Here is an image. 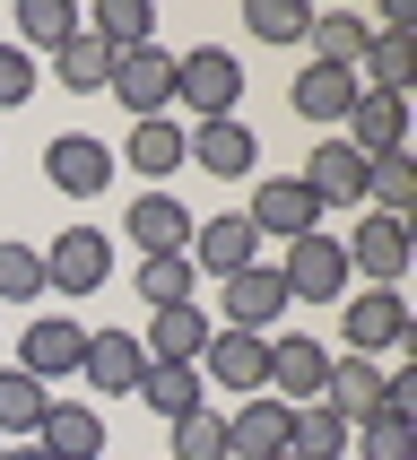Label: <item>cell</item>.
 <instances>
[{
	"label": "cell",
	"mask_w": 417,
	"mask_h": 460,
	"mask_svg": "<svg viewBox=\"0 0 417 460\" xmlns=\"http://www.w3.org/2000/svg\"><path fill=\"white\" fill-rule=\"evenodd\" d=\"M52 78H61V87H70V96H87V87H104V78H113V52H104L96 35H87V26H78L70 44L52 52Z\"/></svg>",
	"instance_id": "31"
},
{
	"label": "cell",
	"mask_w": 417,
	"mask_h": 460,
	"mask_svg": "<svg viewBox=\"0 0 417 460\" xmlns=\"http://www.w3.org/2000/svg\"><path fill=\"white\" fill-rule=\"evenodd\" d=\"M322 208H365V156L348 148V139H313L305 174H296Z\"/></svg>",
	"instance_id": "13"
},
{
	"label": "cell",
	"mask_w": 417,
	"mask_h": 460,
	"mask_svg": "<svg viewBox=\"0 0 417 460\" xmlns=\"http://www.w3.org/2000/svg\"><path fill=\"white\" fill-rule=\"evenodd\" d=\"M253 234H279V243H296V234H313L322 226V200H313L296 174H279V182H253Z\"/></svg>",
	"instance_id": "12"
},
{
	"label": "cell",
	"mask_w": 417,
	"mask_h": 460,
	"mask_svg": "<svg viewBox=\"0 0 417 460\" xmlns=\"http://www.w3.org/2000/svg\"><path fill=\"white\" fill-rule=\"evenodd\" d=\"M322 374H331V348H322V339H305V331L270 339V383H279V400H287V409L322 400Z\"/></svg>",
	"instance_id": "16"
},
{
	"label": "cell",
	"mask_w": 417,
	"mask_h": 460,
	"mask_svg": "<svg viewBox=\"0 0 417 460\" xmlns=\"http://www.w3.org/2000/svg\"><path fill=\"white\" fill-rule=\"evenodd\" d=\"M44 182L70 191V200H96L104 182H113V148L87 139V130H61V139H44Z\"/></svg>",
	"instance_id": "7"
},
{
	"label": "cell",
	"mask_w": 417,
	"mask_h": 460,
	"mask_svg": "<svg viewBox=\"0 0 417 460\" xmlns=\"http://www.w3.org/2000/svg\"><path fill=\"white\" fill-rule=\"evenodd\" d=\"M339 252H348V279H365V287H391L400 270H409V226H400V217H357Z\"/></svg>",
	"instance_id": "9"
},
{
	"label": "cell",
	"mask_w": 417,
	"mask_h": 460,
	"mask_svg": "<svg viewBox=\"0 0 417 460\" xmlns=\"http://www.w3.org/2000/svg\"><path fill=\"white\" fill-rule=\"evenodd\" d=\"M44 409H52V391L35 374H18V365H0V435H35Z\"/></svg>",
	"instance_id": "30"
},
{
	"label": "cell",
	"mask_w": 417,
	"mask_h": 460,
	"mask_svg": "<svg viewBox=\"0 0 417 460\" xmlns=\"http://www.w3.org/2000/svg\"><path fill=\"white\" fill-rule=\"evenodd\" d=\"M279 287H287V305H339L348 296V252H339V234H296L279 261Z\"/></svg>",
	"instance_id": "1"
},
{
	"label": "cell",
	"mask_w": 417,
	"mask_h": 460,
	"mask_svg": "<svg viewBox=\"0 0 417 460\" xmlns=\"http://www.w3.org/2000/svg\"><path fill=\"white\" fill-rule=\"evenodd\" d=\"M0 452H9V443H0Z\"/></svg>",
	"instance_id": "40"
},
{
	"label": "cell",
	"mask_w": 417,
	"mask_h": 460,
	"mask_svg": "<svg viewBox=\"0 0 417 460\" xmlns=\"http://www.w3.org/2000/svg\"><path fill=\"white\" fill-rule=\"evenodd\" d=\"M348 460H417L409 426H383V417H365L357 435H348Z\"/></svg>",
	"instance_id": "37"
},
{
	"label": "cell",
	"mask_w": 417,
	"mask_h": 460,
	"mask_svg": "<svg viewBox=\"0 0 417 460\" xmlns=\"http://www.w3.org/2000/svg\"><path fill=\"white\" fill-rule=\"evenodd\" d=\"M78 374H87L104 400H130V391H139V374H148V348H139V331H87V357H78Z\"/></svg>",
	"instance_id": "11"
},
{
	"label": "cell",
	"mask_w": 417,
	"mask_h": 460,
	"mask_svg": "<svg viewBox=\"0 0 417 460\" xmlns=\"http://www.w3.org/2000/svg\"><path fill=\"white\" fill-rule=\"evenodd\" d=\"M174 96L200 113V122H226L235 96H244V61H235L226 44H200V52H182L174 61Z\"/></svg>",
	"instance_id": "3"
},
{
	"label": "cell",
	"mask_w": 417,
	"mask_h": 460,
	"mask_svg": "<svg viewBox=\"0 0 417 460\" xmlns=\"http://www.w3.org/2000/svg\"><path fill=\"white\" fill-rule=\"evenodd\" d=\"M0 460H52V452H44V443H9Z\"/></svg>",
	"instance_id": "39"
},
{
	"label": "cell",
	"mask_w": 417,
	"mask_h": 460,
	"mask_svg": "<svg viewBox=\"0 0 417 460\" xmlns=\"http://www.w3.org/2000/svg\"><path fill=\"white\" fill-rule=\"evenodd\" d=\"M348 417H331L322 400H305V409H287V460H348Z\"/></svg>",
	"instance_id": "23"
},
{
	"label": "cell",
	"mask_w": 417,
	"mask_h": 460,
	"mask_svg": "<svg viewBox=\"0 0 417 460\" xmlns=\"http://www.w3.org/2000/svg\"><path fill=\"white\" fill-rule=\"evenodd\" d=\"M287 104L305 113V122H348V104H357V70H296V87H287Z\"/></svg>",
	"instance_id": "26"
},
{
	"label": "cell",
	"mask_w": 417,
	"mask_h": 460,
	"mask_svg": "<svg viewBox=\"0 0 417 460\" xmlns=\"http://www.w3.org/2000/svg\"><path fill=\"white\" fill-rule=\"evenodd\" d=\"M148 365H200V348H208V322H200V305H165V313H148Z\"/></svg>",
	"instance_id": "21"
},
{
	"label": "cell",
	"mask_w": 417,
	"mask_h": 460,
	"mask_svg": "<svg viewBox=\"0 0 417 460\" xmlns=\"http://www.w3.org/2000/svg\"><path fill=\"white\" fill-rule=\"evenodd\" d=\"M279 452H287V400L253 391V400L226 417V460H279Z\"/></svg>",
	"instance_id": "18"
},
{
	"label": "cell",
	"mask_w": 417,
	"mask_h": 460,
	"mask_svg": "<svg viewBox=\"0 0 417 460\" xmlns=\"http://www.w3.org/2000/svg\"><path fill=\"white\" fill-rule=\"evenodd\" d=\"M365 208L409 226V208H417V165H409V156H383V165H365Z\"/></svg>",
	"instance_id": "27"
},
{
	"label": "cell",
	"mask_w": 417,
	"mask_h": 460,
	"mask_svg": "<svg viewBox=\"0 0 417 460\" xmlns=\"http://www.w3.org/2000/svg\"><path fill=\"white\" fill-rule=\"evenodd\" d=\"M374 44V26L357 18V9H322V18L305 26V52L322 61V70H357V52Z\"/></svg>",
	"instance_id": "25"
},
{
	"label": "cell",
	"mask_w": 417,
	"mask_h": 460,
	"mask_svg": "<svg viewBox=\"0 0 417 460\" xmlns=\"http://www.w3.org/2000/svg\"><path fill=\"white\" fill-rule=\"evenodd\" d=\"M35 443H44L52 460H104V417H96V409H70V400H52L44 426H35Z\"/></svg>",
	"instance_id": "22"
},
{
	"label": "cell",
	"mask_w": 417,
	"mask_h": 460,
	"mask_svg": "<svg viewBox=\"0 0 417 460\" xmlns=\"http://www.w3.org/2000/svg\"><path fill=\"white\" fill-rule=\"evenodd\" d=\"M374 400H383V365H374V357H331V374H322V409L348 417V426H365Z\"/></svg>",
	"instance_id": "20"
},
{
	"label": "cell",
	"mask_w": 417,
	"mask_h": 460,
	"mask_svg": "<svg viewBox=\"0 0 417 460\" xmlns=\"http://www.w3.org/2000/svg\"><path fill=\"white\" fill-rule=\"evenodd\" d=\"M26 96H35V52H26V44H0V113L26 104Z\"/></svg>",
	"instance_id": "38"
},
{
	"label": "cell",
	"mask_w": 417,
	"mask_h": 460,
	"mask_svg": "<svg viewBox=\"0 0 417 460\" xmlns=\"http://www.w3.org/2000/svg\"><path fill=\"white\" fill-rule=\"evenodd\" d=\"M87 35H96L104 52H139V44H156V9L148 0H104Z\"/></svg>",
	"instance_id": "28"
},
{
	"label": "cell",
	"mask_w": 417,
	"mask_h": 460,
	"mask_svg": "<svg viewBox=\"0 0 417 460\" xmlns=\"http://www.w3.org/2000/svg\"><path fill=\"white\" fill-rule=\"evenodd\" d=\"M122 156H130V165H139V174H148V182H165V174H174V165H182V130L165 122V113H156V122H130Z\"/></svg>",
	"instance_id": "29"
},
{
	"label": "cell",
	"mask_w": 417,
	"mask_h": 460,
	"mask_svg": "<svg viewBox=\"0 0 417 460\" xmlns=\"http://www.w3.org/2000/svg\"><path fill=\"white\" fill-rule=\"evenodd\" d=\"M208 383H226V391H270V339H253V331H208Z\"/></svg>",
	"instance_id": "17"
},
{
	"label": "cell",
	"mask_w": 417,
	"mask_h": 460,
	"mask_svg": "<svg viewBox=\"0 0 417 460\" xmlns=\"http://www.w3.org/2000/svg\"><path fill=\"white\" fill-rule=\"evenodd\" d=\"M191 226H200V217H191L174 191H139L130 217H122V234L139 243V261H148V252H191Z\"/></svg>",
	"instance_id": "14"
},
{
	"label": "cell",
	"mask_w": 417,
	"mask_h": 460,
	"mask_svg": "<svg viewBox=\"0 0 417 460\" xmlns=\"http://www.w3.org/2000/svg\"><path fill=\"white\" fill-rule=\"evenodd\" d=\"M44 296V243H0V305Z\"/></svg>",
	"instance_id": "35"
},
{
	"label": "cell",
	"mask_w": 417,
	"mask_h": 460,
	"mask_svg": "<svg viewBox=\"0 0 417 460\" xmlns=\"http://www.w3.org/2000/svg\"><path fill=\"white\" fill-rule=\"evenodd\" d=\"M253 156H261V139L244 122H200V130H182V165H200V174H217V182H244L253 174Z\"/></svg>",
	"instance_id": "10"
},
{
	"label": "cell",
	"mask_w": 417,
	"mask_h": 460,
	"mask_svg": "<svg viewBox=\"0 0 417 460\" xmlns=\"http://www.w3.org/2000/svg\"><path fill=\"white\" fill-rule=\"evenodd\" d=\"M18 35L44 44V52H61L78 35V9H70V0H18Z\"/></svg>",
	"instance_id": "34"
},
{
	"label": "cell",
	"mask_w": 417,
	"mask_h": 460,
	"mask_svg": "<svg viewBox=\"0 0 417 460\" xmlns=\"http://www.w3.org/2000/svg\"><path fill=\"white\" fill-rule=\"evenodd\" d=\"M104 279H113V243H104L96 226H61L44 243V287H61V296H96Z\"/></svg>",
	"instance_id": "5"
},
{
	"label": "cell",
	"mask_w": 417,
	"mask_h": 460,
	"mask_svg": "<svg viewBox=\"0 0 417 460\" xmlns=\"http://www.w3.org/2000/svg\"><path fill=\"white\" fill-rule=\"evenodd\" d=\"M279 460H287V452H279Z\"/></svg>",
	"instance_id": "41"
},
{
	"label": "cell",
	"mask_w": 417,
	"mask_h": 460,
	"mask_svg": "<svg viewBox=\"0 0 417 460\" xmlns=\"http://www.w3.org/2000/svg\"><path fill=\"white\" fill-rule=\"evenodd\" d=\"M165 460H226V417H208V409L174 417V452Z\"/></svg>",
	"instance_id": "36"
},
{
	"label": "cell",
	"mask_w": 417,
	"mask_h": 460,
	"mask_svg": "<svg viewBox=\"0 0 417 460\" xmlns=\"http://www.w3.org/2000/svg\"><path fill=\"white\" fill-rule=\"evenodd\" d=\"M339 331H348V357H374V348H409L417 322L400 287H357V296H339Z\"/></svg>",
	"instance_id": "2"
},
{
	"label": "cell",
	"mask_w": 417,
	"mask_h": 460,
	"mask_svg": "<svg viewBox=\"0 0 417 460\" xmlns=\"http://www.w3.org/2000/svg\"><path fill=\"white\" fill-rule=\"evenodd\" d=\"M217 296H226V331H253V339H270V322L287 313V287H279V270H235V279H217Z\"/></svg>",
	"instance_id": "15"
},
{
	"label": "cell",
	"mask_w": 417,
	"mask_h": 460,
	"mask_svg": "<svg viewBox=\"0 0 417 460\" xmlns=\"http://www.w3.org/2000/svg\"><path fill=\"white\" fill-rule=\"evenodd\" d=\"M139 296H148V313L191 305V252H148L139 261Z\"/></svg>",
	"instance_id": "32"
},
{
	"label": "cell",
	"mask_w": 417,
	"mask_h": 460,
	"mask_svg": "<svg viewBox=\"0 0 417 460\" xmlns=\"http://www.w3.org/2000/svg\"><path fill=\"white\" fill-rule=\"evenodd\" d=\"M348 148L365 156V165H383V156H409V96H374V87H357V104H348Z\"/></svg>",
	"instance_id": "6"
},
{
	"label": "cell",
	"mask_w": 417,
	"mask_h": 460,
	"mask_svg": "<svg viewBox=\"0 0 417 460\" xmlns=\"http://www.w3.org/2000/svg\"><path fill=\"white\" fill-rule=\"evenodd\" d=\"M78 357H87V331H78V322H35V331L18 339V374H35V383L78 374Z\"/></svg>",
	"instance_id": "19"
},
{
	"label": "cell",
	"mask_w": 417,
	"mask_h": 460,
	"mask_svg": "<svg viewBox=\"0 0 417 460\" xmlns=\"http://www.w3.org/2000/svg\"><path fill=\"white\" fill-rule=\"evenodd\" d=\"M130 400H139L148 417H165V426H174V417H191V409H208V400H200V365H148Z\"/></svg>",
	"instance_id": "24"
},
{
	"label": "cell",
	"mask_w": 417,
	"mask_h": 460,
	"mask_svg": "<svg viewBox=\"0 0 417 460\" xmlns=\"http://www.w3.org/2000/svg\"><path fill=\"white\" fill-rule=\"evenodd\" d=\"M261 261V234L244 208H217V217H200L191 226V270H208V279H235V270H253Z\"/></svg>",
	"instance_id": "8"
},
{
	"label": "cell",
	"mask_w": 417,
	"mask_h": 460,
	"mask_svg": "<svg viewBox=\"0 0 417 460\" xmlns=\"http://www.w3.org/2000/svg\"><path fill=\"white\" fill-rule=\"evenodd\" d=\"M244 26H253L261 44H305L313 9H305V0H244Z\"/></svg>",
	"instance_id": "33"
},
{
	"label": "cell",
	"mask_w": 417,
	"mask_h": 460,
	"mask_svg": "<svg viewBox=\"0 0 417 460\" xmlns=\"http://www.w3.org/2000/svg\"><path fill=\"white\" fill-rule=\"evenodd\" d=\"M113 96H122L130 122H156L165 104H174V52L165 44H139V52H113V78H104Z\"/></svg>",
	"instance_id": "4"
}]
</instances>
